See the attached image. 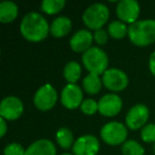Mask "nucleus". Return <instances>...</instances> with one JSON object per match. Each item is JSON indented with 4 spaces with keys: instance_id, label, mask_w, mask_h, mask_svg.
Segmentation results:
<instances>
[{
    "instance_id": "1",
    "label": "nucleus",
    "mask_w": 155,
    "mask_h": 155,
    "mask_svg": "<svg viewBox=\"0 0 155 155\" xmlns=\"http://www.w3.org/2000/svg\"><path fill=\"white\" fill-rule=\"evenodd\" d=\"M50 32V26L43 15L31 12L24 16L20 22V33L29 41L38 43L45 39Z\"/></svg>"
},
{
    "instance_id": "2",
    "label": "nucleus",
    "mask_w": 155,
    "mask_h": 155,
    "mask_svg": "<svg viewBox=\"0 0 155 155\" xmlns=\"http://www.w3.org/2000/svg\"><path fill=\"white\" fill-rule=\"evenodd\" d=\"M129 38L135 46L144 47L155 41V19L137 20L129 27Z\"/></svg>"
},
{
    "instance_id": "3",
    "label": "nucleus",
    "mask_w": 155,
    "mask_h": 155,
    "mask_svg": "<svg viewBox=\"0 0 155 155\" xmlns=\"http://www.w3.org/2000/svg\"><path fill=\"white\" fill-rule=\"evenodd\" d=\"M82 62L89 73L103 74L108 69V56L99 47H91L82 55Z\"/></svg>"
},
{
    "instance_id": "4",
    "label": "nucleus",
    "mask_w": 155,
    "mask_h": 155,
    "mask_svg": "<svg viewBox=\"0 0 155 155\" xmlns=\"http://www.w3.org/2000/svg\"><path fill=\"white\" fill-rule=\"evenodd\" d=\"M110 10L103 3H94L83 13V22L91 30H100L107 22Z\"/></svg>"
},
{
    "instance_id": "5",
    "label": "nucleus",
    "mask_w": 155,
    "mask_h": 155,
    "mask_svg": "<svg viewBox=\"0 0 155 155\" xmlns=\"http://www.w3.org/2000/svg\"><path fill=\"white\" fill-rule=\"evenodd\" d=\"M100 135L105 143L110 146H118L127 141V129L122 123L112 121L102 127Z\"/></svg>"
},
{
    "instance_id": "6",
    "label": "nucleus",
    "mask_w": 155,
    "mask_h": 155,
    "mask_svg": "<svg viewBox=\"0 0 155 155\" xmlns=\"http://www.w3.org/2000/svg\"><path fill=\"white\" fill-rule=\"evenodd\" d=\"M33 102L37 110L47 112L51 110L58 102V93L51 84L47 83L37 89L33 98Z\"/></svg>"
},
{
    "instance_id": "7",
    "label": "nucleus",
    "mask_w": 155,
    "mask_h": 155,
    "mask_svg": "<svg viewBox=\"0 0 155 155\" xmlns=\"http://www.w3.org/2000/svg\"><path fill=\"white\" fill-rule=\"evenodd\" d=\"M102 83L112 91H121L129 85V78L124 71L117 68H108L102 75Z\"/></svg>"
},
{
    "instance_id": "8",
    "label": "nucleus",
    "mask_w": 155,
    "mask_h": 155,
    "mask_svg": "<svg viewBox=\"0 0 155 155\" xmlns=\"http://www.w3.org/2000/svg\"><path fill=\"white\" fill-rule=\"evenodd\" d=\"M24 113V104L21 100L14 96L5 97L0 104V116L8 121L18 119Z\"/></svg>"
},
{
    "instance_id": "9",
    "label": "nucleus",
    "mask_w": 155,
    "mask_h": 155,
    "mask_svg": "<svg viewBox=\"0 0 155 155\" xmlns=\"http://www.w3.org/2000/svg\"><path fill=\"white\" fill-rule=\"evenodd\" d=\"M140 13L139 3L136 0H121L116 8V14L124 24H134L137 21Z\"/></svg>"
},
{
    "instance_id": "10",
    "label": "nucleus",
    "mask_w": 155,
    "mask_h": 155,
    "mask_svg": "<svg viewBox=\"0 0 155 155\" xmlns=\"http://www.w3.org/2000/svg\"><path fill=\"white\" fill-rule=\"evenodd\" d=\"M149 108L144 104H136L127 112L125 117L127 127L131 130H138L143 127L149 119Z\"/></svg>"
},
{
    "instance_id": "11",
    "label": "nucleus",
    "mask_w": 155,
    "mask_h": 155,
    "mask_svg": "<svg viewBox=\"0 0 155 155\" xmlns=\"http://www.w3.org/2000/svg\"><path fill=\"white\" fill-rule=\"evenodd\" d=\"M100 142L94 135H83L75 140L72 147L73 155H97Z\"/></svg>"
},
{
    "instance_id": "12",
    "label": "nucleus",
    "mask_w": 155,
    "mask_h": 155,
    "mask_svg": "<svg viewBox=\"0 0 155 155\" xmlns=\"http://www.w3.org/2000/svg\"><path fill=\"white\" fill-rule=\"evenodd\" d=\"M83 100V91L77 84H67L61 94V102L68 110H74L81 106Z\"/></svg>"
},
{
    "instance_id": "13",
    "label": "nucleus",
    "mask_w": 155,
    "mask_h": 155,
    "mask_svg": "<svg viewBox=\"0 0 155 155\" xmlns=\"http://www.w3.org/2000/svg\"><path fill=\"white\" fill-rule=\"evenodd\" d=\"M98 112L105 117H114L120 113L122 108V100L116 94L104 95L98 102Z\"/></svg>"
},
{
    "instance_id": "14",
    "label": "nucleus",
    "mask_w": 155,
    "mask_h": 155,
    "mask_svg": "<svg viewBox=\"0 0 155 155\" xmlns=\"http://www.w3.org/2000/svg\"><path fill=\"white\" fill-rule=\"evenodd\" d=\"M94 41V35L91 34V31L85 30H79L71 36L69 41L70 48L74 52H86L88 49L91 48V44Z\"/></svg>"
},
{
    "instance_id": "15",
    "label": "nucleus",
    "mask_w": 155,
    "mask_h": 155,
    "mask_svg": "<svg viewBox=\"0 0 155 155\" xmlns=\"http://www.w3.org/2000/svg\"><path fill=\"white\" fill-rule=\"evenodd\" d=\"M26 155H56V149L51 140L39 139L28 147Z\"/></svg>"
},
{
    "instance_id": "16",
    "label": "nucleus",
    "mask_w": 155,
    "mask_h": 155,
    "mask_svg": "<svg viewBox=\"0 0 155 155\" xmlns=\"http://www.w3.org/2000/svg\"><path fill=\"white\" fill-rule=\"evenodd\" d=\"M71 28H72L71 20L66 16H60L52 21L51 26H50V33L52 36L60 38V37L68 34L71 31Z\"/></svg>"
},
{
    "instance_id": "17",
    "label": "nucleus",
    "mask_w": 155,
    "mask_h": 155,
    "mask_svg": "<svg viewBox=\"0 0 155 155\" xmlns=\"http://www.w3.org/2000/svg\"><path fill=\"white\" fill-rule=\"evenodd\" d=\"M18 15V7L13 1H2L0 3V21L9 24L16 19Z\"/></svg>"
},
{
    "instance_id": "18",
    "label": "nucleus",
    "mask_w": 155,
    "mask_h": 155,
    "mask_svg": "<svg viewBox=\"0 0 155 155\" xmlns=\"http://www.w3.org/2000/svg\"><path fill=\"white\" fill-rule=\"evenodd\" d=\"M102 80L99 75L89 73L83 80V88L88 95H97L102 88Z\"/></svg>"
},
{
    "instance_id": "19",
    "label": "nucleus",
    "mask_w": 155,
    "mask_h": 155,
    "mask_svg": "<svg viewBox=\"0 0 155 155\" xmlns=\"http://www.w3.org/2000/svg\"><path fill=\"white\" fill-rule=\"evenodd\" d=\"M82 69L79 63L71 61L68 62L64 67V78L68 82V84H75L77 81L80 79Z\"/></svg>"
},
{
    "instance_id": "20",
    "label": "nucleus",
    "mask_w": 155,
    "mask_h": 155,
    "mask_svg": "<svg viewBox=\"0 0 155 155\" xmlns=\"http://www.w3.org/2000/svg\"><path fill=\"white\" fill-rule=\"evenodd\" d=\"M56 141L60 144L61 148L63 149H69L73 147L74 144V138H73V134L68 127H61L58 132H56Z\"/></svg>"
},
{
    "instance_id": "21",
    "label": "nucleus",
    "mask_w": 155,
    "mask_h": 155,
    "mask_svg": "<svg viewBox=\"0 0 155 155\" xmlns=\"http://www.w3.org/2000/svg\"><path fill=\"white\" fill-rule=\"evenodd\" d=\"M107 32L108 35H110L113 38L120 39L123 38L129 33V28H127V24L122 22L121 20H115L108 25Z\"/></svg>"
},
{
    "instance_id": "22",
    "label": "nucleus",
    "mask_w": 155,
    "mask_h": 155,
    "mask_svg": "<svg viewBox=\"0 0 155 155\" xmlns=\"http://www.w3.org/2000/svg\"><path fill=\"white\" fill-rule=\"evenodd\" d=\"M65 5V0H45L41 2V8L48 15H54L60 13L64 9Z\"/></svg>"
},
{
    "instance_id": "23",
    "label": "nucleus",
    "mask_w": 155,
    "mask_h": 155,
    "mask_svg": "<svg viewBox=\"0 0 155 155\" xmlns=\"http://www.w3.org/2000/svg\"><path fill=\"white\" fill-rule=\"evenodd\" d=\"M123 155H144V149L135 140H127L121 148Z\"/></svg>"
},
{
    "instance_id": "24",
    "label": "nucleus",
    "mask_w": 155,
    "mask_h": 155,
    "mask_svg": "<svg viewBox=\"0 0 155 155\" xmlns=\"http://www.w3.org/2000/svg\"><path fill=\"white\" fill-rule=\"evenodd\" d=\"M81 110H82L83 114L91 116V115L96 114V113L99 110L98 102L95 101L94 99L84 100V101L82 102V104H81Z\"/></svg>"
},
{
    "instance_id": "25",
    "label": "nucleus",
    "mask_w": 155,
    "mask_h": 155,
    "mask_svg": "<svg viewBox=\"0 0 155 155\" xmlns=\"http://www.w3.org/2000/svg\"><path fill=\"white\" fill-rule=\"evenodd\" d=\"M141 139L144 142L148 143H155V124L151 123V124L144 125L141 129Z\"/></svg>"
},
{
    "instance_id": "26",
    "label": "nucleus",
    "mask_w": 155,
    "mask_h": 155,
    "mask_svg": "<svg viewBox=\"0 0 155 155\" xmlns=\"http://www.w3.org/2000/svg\"><path fill=\"white\" fill-rule=\"evenodd\" d=\"M3 154L5 155H26V150L20 143L17 142H12L5 146V150H3Z\"/></svg>"
},
{
    "instance_id": "27",
    "label": "nucleus",
    "mask_w": 155,
    "mask_h": 155,
    "mask_svg": "<svg viewBox=\"0 0 155 155\" xmlns=\"http://www.w3.org/2000/svg\"><path fill=\"white\" fill-rule=\"evenodd\" d=\"M94 39L98 45H105L108 41V32L103 29L95 31L94 33Z\"/></svg>"
},
{
    "instance_id": "28",
    "label": "nucleus",
    "mask_w": 155,
    "mask_h": 155,
    "mask_svg": "<svg viewBox=\"0 0 155 155\" xmlns=\"http://www.w3.org/2000/svg\"><path fill=\"white\" fill-rule=\"evenodd\" d=\"M149 69H150L151 73L155 77V51L150 55V60H149Z\"/></svg>"
},
{
    "instance_id": "29",
    "label": "nucleus",
    "mask_w": 155,
    "mask_h": 155,
    "mask_svg": "<svg viewBox=\"0 0 155 155\" xmlns=\"http://www.w3.org/2000/svg\"><path fill=\"white\" fill-rule=\"evenodd\" d=\"M0 125H1V127H0V135H1V137H3V136L5 135V133H7V130H8L5 119L0 118Z\"/></svg>"
},
{
    "instance_id": "30",
    "label": "nucleus",
    "mask_w": 155,
    "mask_h": 155,
    "mask_svg": "<svg viewBox=\"0 0 155 155\" xmlns=\"http://www.w3.org/2000/svg\"><path fill=\"white\" fill-rule=\"evenodd\" d=\"M61 155H73V154H70V153H63V154Z\"/></svg>"
},
{
    "instance_id": "31",
    "label": "nucleus",
    "mask_w": 155,
    "mask_h": 155,
    "mask_svg": "<svg viewBox=\"0 0 155 155\" xmlns=\"http://www.w3.org/2000/svg\"><path fill=\"white\" fill-rule=\"evenodd\" d=\"M154 152H155V143H154Z\"/></svg>"
}]
</instances>
